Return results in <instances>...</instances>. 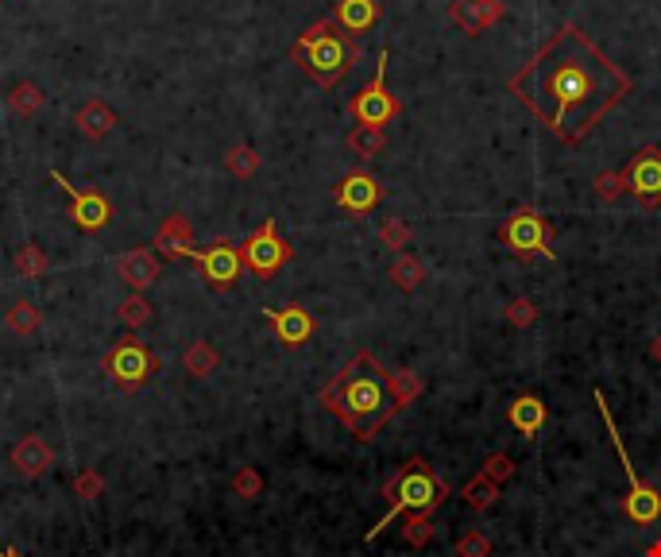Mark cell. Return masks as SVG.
I'll return each instance as SVG.
<instances>
[{
  "instance_id": "cell-31",
  "label": "cell",
  "mask_w": 661,
  "mask_h": 557,
  "mask_svg": "<svg viewBox=\"0 0 661 557\" xmlns=\"http://www.w3.org/2000/svg\"><path fill=\"white\" fill-rule=\"evenodd\" d=\"M379 240H383V248H391L395 256L410 248V225H406L403 217H387L383 225H379Z\"/></svg>"
},
{
  "instance_id": "cell-18",
  "label": "cell",
  "mask_w": 661,
  "mask_h": 557,
  "mask_svg": "<svg viewBox=\"0 0 661 557\" xmlns=\"http://www.w3.org/2000/svg\"><path fill=\"white\" fill-rule=\"evenodd\" d=\"M51 465H55V449L39 434H28V438H20L12 445V469L20 472L24 480H39Z\"/></svg>"
},
{
  "instance_id": "cell-15",
  "label": "cell",
  "mask_w": 661,
  "mask_h": 557,
  "mask_svg": "<svg viewBox=\"0 0 661 557\" xmlns=\"http://www.w3.org/2000/svg\"><path fill=\"white\" fill-rule=\"evenodd\" d=\"M449 16L457 28H464V35H484L507 16V0H453Z\"/></svg>"
},
{
  "instance_id": "cell-6",
  "label": "cell",
  "mask_w": 661,
  "mask_h": 557,
  "mask_svg": "<svg viewBox=\"0 0 661 557\" xmlns=\"http://www.w3.org/2000/svg\"><path fill=\"white\" fill-rule=\"evenodd\" d=\"M499 244L515 256V260H557L553 252V225L538 206H518L507 213V221L499 225Z\"/></svg>"
},
{
  "instance_id": "cell-26",
  "label": "cell",
  "mask_w": 661,
  "mask_h": 557,
  "mask_svg": "<svg viewBox=\"0 0 661 557\" xmlns=\"http://www.w3.org/2000/svg\"><path fill=\"white\" fill-rule=\"evenodd\" d=\"M391 283L399 291H418L426 283V264L414 256V252H399L395 264H391Z\"/></svg>"
},
{
  "instance_id": "cell-8",
  "label": "cell",
  "mask_w": 661,
  "mask_h": 557,
  "mask_svg": "<svg viewBox=\"0 0 661 557\" xmlns=\"http://www.w3.org/2000/svg\"><path fill=\"white\" fill-rule=\"evenodd\" d=\"M159 368H163V360L147 349L140 337H124V341H116L113 349L105 352V372H109V380L120 383L124 391H136V387H140L147 376H155Z\"/></svg>"
},
{
  "instance_id": "cell-23",
  "label": "cell",
  "mask_w": 661,
  "mask_h": 557,
  "mask_svg": "<svg viewBox=\"0 0 661 557\" xmlns=\"http://www.w3.org/2000/svg\"><path fill=\"white\" fill-rule=\"evenodd\" d=\"M4 325H8L12 337H35L39 325H43V310L35 302H28V298H16L8 306V314H4Z\"/></svg>"
},
{
  "instance_id": "cell-7",
  "label": "cell",
  "mask_w": 661,
  "mask_h": 557,
  "mask_svg": "<svg viewBox=\"0 0 661 557\" xmlns=\"http://www.w3.org/2000/svg\"><path fill=\"white\" fill-rule=\"evenodd\" d=\"M387 62H391V51L383 47V51H379V62H375L372 82L352 97L348 113H352L356 124H368V128H387L395 117H403V97L387 89Z\"/></svg>"
},
{
  "instance_id": "cell-14",
  "label": "cell",
  "mask_w": 661,
  "mask_h": 557,
  "mask_svg": "<svg viewBox=\"0 0 661 557\" xmlns=\"http://www.w3.org/2000/svg\"><path fill=\"white\" fill-rule=\"evenodd\" d=\"M263 318L267 325L275 329V337L287 345V349H302L310 337L317 333V322L314 314L302 306V302H287V306H271V310H263Z\"/></svg>"
},
{
  "instance_id": "cell-13",
  "label": "cell",
  "mask_w": 661,
  "mask_h": 557,
  "mask_svg": "<svg viewBox=\"0 0 661 557\" xmlns=\"http://www.w3.org/2000/svg\"><path fill=\"white\" fill-rule=\"evenodd\" d=\"M387 198V190H383V182L372 175V171H352V175H345L341 182H337V190H333V202L345 209V213H352V217H360V213H372L379 202Z\"/></svg>"
},
{
  "instance_id": "cell-25",
  "label": "cell",
  "mask_w": 661,
  "mask_h": 557,
  "mask_svg": "<svg viewBox=\"0 0 661 557\" xmlns=\"http://www.w3.org/2000/svg\"><path fill=\"white\" fill-rule=\"evenodd\" d=\"M348 151L356 155V159H375V155H383V147H387V132L383 128H368V124H356L352 132H348Z\"/></svg>"
},
{
  "instance_id": "cell-27",
  "label": "cell",
  "mask_w": 661,
  "mask_h": 557,
  "mask_svg": "<svg viewBox=\"0 0 661 557\" xmlns=\"http://www.w3.org/2000/svg\"><path fill=\"white\" fill-rule=\"evenodd\" d=\"M182 364H186V372H190L194 380H202V376H209V372L221 364V352L213 349V341H194L190 349L182 352Z\"/></svg>"
},
{
  "instance_id": "cell-12",
  "label": "cell",
  "mask_w": 661,
  "mask_h": 557,
  "mask_svg": "<svg viewBox=\"0 0 661 557\" xmlns=\"http://www.w3.org/2000/svg\"><path fill=\"white\" fill-rule=\"evenodd\" d=\"M51 182L70 198V217H74V225H78L82 233H101V229L113 221V202H109L101 190H78L70 178L58 175V171H51Z\"/></svg>"
},
{
  "instance_id": "cell-21",
  "label": "cell",
  "mask_w": 661,
  "mask_h": 557,
  "mask_svg": "<svg viewBox=\"0 0 661 557\" xmlns=\"http://www.w3.org/2000/svg\"><path fill=\"white\" fill-rule=\"evenodd\" d=\"M375 20H379L375 0H337V8H333V24L345 28L348 35H364L368 28H375Z\"/></svg>"
},
{
  "instance_id": "cell-20",
  "label": "cell",
  "mask_w": 661,
  "mask_h": 557,
  "mask_svg": "<svg viewBox=\"0 0 661 557\" xmlns=\"http://www.w3.org/2000/svg\"><path fill=\"white\" fill-rule=\"evenodd\" d=\"M546 418H549V411L538 395H518L515 403L507 407V422L515 426L522 438H538V430L546 426Z\"/></svg>"
},
{
  "instance_id": "cell-1",
  "label": "cell",
  "mask_w": 661,
  "mask_h": 557,
  "mask_svg": "<svg viewBox=\"0 0 661 557\" xmlns=\"http://www.w3.org/2000/svg\"><path fill=\"white\" fill-rule=\"evenodd\" d=\"M507 93L561 144H584L592 128L634 93L631 74L600 51L580 24H561L507 78Z\"/></svg>"
},
{
  "instance_id": "cell-2",
  "label": "cell",
  "mask_w": 661,
  "mask_h": 557,
  "mask_svg": "<svg viewBox=\"0 0 661 557\" xmlns=\"http://www.w3.org/2000/svg\"><path fill=\"white\" fill-rule=\"evenodd\" d=\"M321 407L337 414V422L345 426L356 441H375V434L406 411L403 399L395 395V380L391 372L375 360V352L360 349L345 368L333 376V383L321 391Z\"/></svg>"
},
{
  "instance_id": "cell-41",
  "label": "cell",
  "mask_w": 661,
  "mask_h": 557,
  "mask_svg": "<svg viewBox=\"0 0 661 557\" xmlns=\"http://www.w3.org/2000/svg\"><path fill=\"white\" fill-rule=\"evenodd\" d=\"M0 557H20V554H16V550H4V554H0Z\"/></svg>"
},
{
  "instance_id": "cell-17",
  "label": "cell",
  "mask_w": 661,
  "mask_h": 557,
  "mask_svg": "<svg viewBox=\"0 0 661 557\" xmlns=\"http://www.w3.org/2000/svg\"><path fill=\"white\" fill-rule=\"evenodd\" d=\"M151 248H155L163 260H186V252L194 248V225H190V217H186V213L163 217V225H159V233L151 240Z\"/></svg>"
},
{
  "instance_id": "cell-24",
  "label": "cell",
  "mask_w": 661,
  "mask_h": 557,
  "mask_svg": "<svg viewBox=\"0 0 661 557\" xmlns=\"http://www.w3.org/2000/svg\"><path fill=\"white\" fill-rule=\"evenodd\" d=\"M12 271H16L20 279H43V275L51 271V260H47V252H43L35 240H24V244L16 248V256H12Z\"/></svg>"
},
{
  "instance_id": "cell-35",
  "label": "cell",
  "mask_w": 661,
  "mask_h": 557,
  "mask_svg": "<svg viewBox=\"0 0 661 557\" xmlns=\"http://www.w3.org/2000/svg\"><path fill=\"white\" fill-rule=\"evenodd\" d=\"M507 322L515 325V329H530V325L538 322V302L526 298V294H518L515 302L507 306Z\"/></svg>"
},
{
  "instance_id": "cell-9",
  "label": "cell",
  "mask_w": 661,
  "mask_h": 557,
  "mask_svg": "<svg viewBox=\"0 0 661 557\" xmlns=\"http://www.w3.org/2000/svg\"><path fill=\"white\" fill-rule=\"evenodd\" d=\"M240 256H244V267H248L252 275H259V279H271V275H279V271L290 264L294 248H290L287 240L279 236L275 217H267L256 233H248V240L240 244Z\"/></svg>"
},
{
  "instance_id": "cell-38",
  "label": "cell",
  "mask_w": 661,
  "mask_h": 557,
  "mask_svg": "<svg viewBox=\"0 0 661 557\" xmlns=\"http://www.w3.org/2000/svg\"><path fill=\"white\" fill-rule=\"evenodd\" d=\"M74 492H78V499H97L105 492V476L93 469H82L74 476Z\"/></svg>"
},
{
  "instance_id": "cell-11",
  "label": "cell",
  "mask_w": 661,
  "mask_h": 557,
  "mask_svg": "<svg viewBox=\"0 0 661 557\" xmlns=\"http://www.w3.org/2000/svg\"><path fill=\"white\" fill-rule=\"evenodd\" d=\"M627 175V194L638 198L642 209H658L661 206V147L658 144H642L631 155V163L623 167Z\"/></svg>"
},
{
  "instance_id": "cell-30",
  "label": "cell",
  "mask_w": 661,
  "mask_h": 557,
  "mask_svg": "<svg viewBox=\"0 0 661 557\" xmlns=\"http://www.w3.org/2000/svg\"><path fill=\"white\" fill-rule=\"evenodd\" d=\"M225 167L232 178H252L259 171V151L252 144H232L225 151Z\"/></svg>"
},
{
  "instance_id": "cell-19",
  "label": "cell",
  "mask_w": 661,
  "mask_h": 557,
  "mask_svg": "<svg viewBox=\"0 0 661 557\" xmlns=\"http://www.w3.org/2000/svg\"><path fill=\"white\" fill-rule=\"evenodd\" d=\"M120 117H116V109L109 101H86L78 113H74V128H78V136H86V140H105V136H113Z\"/></svg>"
},
{
  "instance_id": "cell-5",
  "label": "cell",
  "mask_w": 661,
  "mask_h": 557,
  "mask_svg": "<svg viewBox=\"0 0 661 557\" xmlns=\"http://www.w3.org/2000/svg\"><path fill=\"white\" fill-rule=\"evenodd\" d=\"M592 399H596V407H600V418L607 422V434H611V445H615V453H619V461H623V472H627V499H623V515L638 523V527H650V523H658L661 519V492L658 488H650L631 465V453H627V445H623V434H619V426H615V418H611V407H607L604 391L596 387L592 391Z\"/></svg>"
},
{
  "instance_id": "cell-32",
  "label": "cell",
  "mask_w": 661,
  "mask_h": 557,
  "mask_svg": "<svg viewBox=\"0 0 661 557\" xmlns=\"http://www.w3.org/2000/svg\"><path fill=\"white\" fill-rule=\"evenodd\" d=\"M232 492L240 499H259V492H263V472L256 465H240V469L232 472Z\"/></svg>"
},
{
  "instance_id": "cell-22",
  "label": "cell",
  "mask_w": 661,
  "mask_h": 557,
  "mask_svg": "<svg viewBox=\"0 0 661 557\" xmlns=\"http://www.w3.org/2000/svg\"><path fill=\"white\" fill-rule=\"evenodd\" d=\"M43 105H47V93L35 86V82H16V86L8 89V113L12 117H39L43 113Z\"/></svg>"
},
{
  "instance_id": "cell-10",
  "label": "cell",
  "mask_w": 661,
  "mask_h": 557,
  "mask_svg": "<svg viewBox=\"0 0 661 557\" xmlns=\"http://www.w3.org/2000/svg\"><path fill=\"white\" fill-rule=\"evenodd\" d=\"M186 260H194V264L202 267V279L213 287V291H232L236 279H240V271H244L240 248H236L232 240H225V236L213 240L209 248H190Z\"/></svg>"
},
{
  "instance_id": "cell-33",
  "label": "cell",
  "mask_w": 661,
  "mask_h": 557,
  "mask_svg": "<svg viewBox=\"0 0 661 557\" xmlns=\"http://www.w3.org/2000/svg\"><path fill=\"white\" fill-rule=\"evenodd\" d=\"M430 538H433L430 515H406V527H403V542H406V546L422 550V546H426Z\"/></svg>"
},
{
  "instance_id": "cell-28",
  "label": "cell",
  "mask_w": 661,
  "mask_h": 557,
  "mask_svg": "<svg viewBox=\"0 0 661 557\" xmlns=\"http://www.w3.org/2000/svg\"><path fill=\"white\" fill-rule=\"evenodd\" d=\"M116 318H120V325H128V329H144V325H151L155 310H151V302H147L144 294L132 291L128 298L116 302Z\"/></svg>"
},
{
  "instance_id": "cell-4",
  "label": "cell",
  "mask_w": 661,
  "mask_h": 557,
  "mask_svg": "<svg viewBox=\"0 0 661 557\" xmlns=\"http://www.w3.org/2000/svg\"><path fill=\"white\" fill-rule=\"evenodd\" d=\"M383 496H387V511H383L379 523L368 530V542H375L399 515H433V511L445 503V496H449V484L433 472V465L426 457H410V461H403L399 472L387 480Z\"/></svg>"
},
{
  "instance_id": "cell-34",
  "label": "cell",
  "mask_w": 661,
  "mask_h": 557,
  "mask_svg": "<svg viewBox=\"0 0 661 557\" xmlns=\"http://www.w3.org/2000/svg\"><path fill=\"white\" fill-rule=\"evenodd\" d=\"M592 190H596L600 202H615L619 194H627V175L623 171H604V175H596Z\"/></svg>"
},
{
  "instance_id": "cell-39",
  "label": "cell",
  "mask_w": 661,
  "mask_h": 557,
  "mask_svg": "<svg viewBox=\"0 0 661 557\" xmlns=\"http://www.w3.org/2000/svg\"><path fill=\"white\" fill-rule=\"evenodd\" d=\"M650 356H654V360L661 364V333L654 337V341H650Z\"/></svg>"
},
{
  "instance_id": "cell-40",
  "label": "cell",
  "mask_w": 661,
  "mask_h": 557,
  "mask_svg": "<svg viewBox=\"0 0 661 557\" xmlns=\"http://www.w3.org/2000/svg\"><path fill=\"white\" fill-rule=\"evenodd\" d=\"M646 557H661V542H650V546H646Z\"/></svg>"
},
{
  "instance_id": "cell-37",
  "label": "cell",
  "mask_w": 661,
  "mask_h": 557,
  "mask_svg": "<svg viewBox=\"0 0 661 557\" xmlns=\"http://www.w3.org/2000/svg\"><path fill=\"white\" fill-rule=\"evenodd\" d=\"M480 472H484L488 480H495V484H507V480L515 476V457H511V453H491Z\"/></svg>"
},
{
  "instance_id": "cell-36",
  "label": "cell",
  "mask_w": 661,
  "mask_h": 557,
  "mask_svg": "<svg viewBox=\"0 0 661 557\" xmlns=\"http://www.w3.org/2000/svg\"><path fill=\"white\" fill-rule=\"evenodd\" d=\"M457 557H491V538L480 530H468L457 538Z\"/></svg>"
},
{
  "instance_id": "cell-3",
  "label": "cell",
  "mask_w": 661,
  "mask_h": 557,
  "mask_svg": "<svg viewBox=\"0 0 661 557\" xmlns=\"http://www.w3.org/2000/svg\"><path fill=\"white\" fill-rule=\"evenodd\" d=\"M364 59V47L356 43V35L333 24V16L317 20L290 43V62H298L317 86L333 89L345 82L348 70H356V62Z\"/></svg>"
},
{
  "instance_id": "cell-29",
  "label": "cell",
  "mask_w": 661,
  "mask_h": 557,
  "mask_svg": "<svg viewBox=\"0 0 661 557\" xmlns=\"http://www.w3.org/2000/svg\"><path fill=\"white\" fill-rule=\"evenodd\" d=\"M460 499H464L468 507H476V511H488L491 503L499 499V484H495V480H488V476L480 472L476 480H468V484L460 488Z\"/></svg>"
},
{
  "instance_id": "cell-16",
  "label": "cell",
  "mask_w": 661,
  "mask_h": 557,
  "mask_svg": "<svg viewBox=\"0 0 661 557\" xmlns=\"http://www.w3.org/2000/svg\"><path fill=\"white\" fill-rule=\"evenodd\" d=\"M116 275L132 287L136 294H144L147 287H155V279L163 275V260L155 256V248H128L124 256H116Z\"/></svg>"
}]
</instances>
